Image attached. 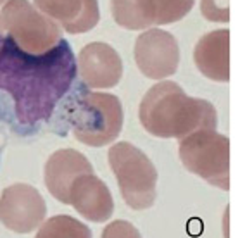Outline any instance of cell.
Wrapping results in <instances>:
<instances>
[{"label": "cell", "mask_w": 252, "mask_h": 238, "mask_svg": "<svg viewBox=\"0 0 252 238\" xmlns=\"http://www.w3.org/2000/svg\"><path fill=\"white\" fill-rule=\"evenodd\" d=\"M76 76V59L61 38L45 54L32 56L4 35L0 42V90L14 100L16 118L25 126L45 121Z\"/></svg>", "instance_id": "obj_1"}, {"label": "cell", "mask_w": 252, "mask_h": 238, "mask_svg": "<svg viewBox=\"0 0 252 238\" xmlns=\"http://www.w3.org/2000/svg\"><path fill=\"white\" fill-rule=\"evenodd\" d=\"M142 126L158 138H182L199 130H216L218 112L209 100L189 97L175 81H159L138 109Z\"/></svg>", "instance_id": "obj_2"}, {"label": "cell", "mask_w": 252, "mask_h": 238, "mask_svg": "<svg viewBox=\"0 0 252 238\" xmlns=\"http://www.w3.org/2000/svg\"><path fill=\"white\" fill-rule=\"evenodd\" d=\"M107 157L126 206L135 210L149 209L156 200L158 169L147 154L128 142H118L109 149Z\"/></svg>", "instance_id": "obj_3"}, {"label": "cell", "mask_w": 252, "mask_h": 238, "mask_svg": "<svg viewBox=\"0 0 252 238\" xmlns=\"http://www.w3.org/2000/svg\"><path fill=\"white\" fill-rule=\"evenodd\" d=\"M123 119V105L116 95L87 91L71 112L73 135L88 147H104L119 137Z\"/></svg>", "instance_id": "obj_4"}, {"label": "cell", "mask_w": 252, "mask_h": 238, "mask_svg": "<svg viewBox=\"0 0 252 238\" xmlns=\"http://www.w3.org/2000/svg\"><path fill=\"white\" fill-rule=\"evenodd\" d=\"M183 166L213 186L230 190V140L216 130H199L180 140Z\"/></svg>", "instance_id": "obj_5"}, {"label": "cell", "mask_w": 252, "mask_h": 238, "mask_svg": "<svg viewBox=\"0 0 252 238\" xmlns=\"http://www.w3.org/2000/svg\"><path fill=\"white\" fill-rule=\"evenodd\" d=\"M4 33L26 54L49 52L61 40V30L30 0H7L0 11Z\"/></svg>", "instance_id": "obj_6"}, {"label": "cell", "mask_w": 252, "mask_h": 238, "mask_svg": "<svg viewBox=\"0 0 252 238\" xmlns=\"http://www.w3.org/2000/svg\"><path fill=\"white\" fill-rule=\"evenodd\" d=\"M47 204L32 185L14 183L0 195V223L14 233H32L43 223Z\"/></svg>", "instance_id": "obj_7"}, {"label": "cell", "mask_w": 252, "mask_h": 238, "mask_svg": "<svg viewBox=\"0 0 252 238\" xmlns=\"http://www.w3.org/2000/svg\"><path fill=\"white\" fill-rule=\"evenodd\" d=\"M135 62L144 76L164 80L176 73L180 64V47L176 38L159 28H149L135 42Z\"/></svg>", "instance_id": "obj_8"}, {"label": "cell", "mask_w": 252, "mask_h": 238, "mask_svg": "<svg viewBox=\"0 0 252 238\" xmlns=\"http://www.w3.org/2000/svg\"><path fill=\"white\" fill-rule=\"evenodd\" d=\"M76 71L92 88H112L123 76V60L109 43L92 42L78 54Z\"/></svg>", "instance_id": "obj_9"}, {"label": "cell", "mask_w": 252, "mask_h": 238, "mask_svg": "<svg viewBox=\"0 0 252 238\" xmlns=\"http://www.w3.org/2000/svg\"><path fill=\"white\" fill-rule=\"evenodd\" d=\"M90 173H94V166L81 152L74 149H61L47 159L43 179L50 195L61 204H67L71 185L81 175Z\"/></svg>", "instance_id": "obj_10"}, {"label": "cell", "mask_w": 252, "mask_h": 238, "mask_svg": "<svg viewBox=\"0 0 252 238\" xmlns=\"http://www.w3.org/2000/svg\"><path fill=\"white\" fill-rule=\"evenodd\" d=\"M67 204H71L80 216L92 223H104L114 212L111 190L98 176H95V173L76 178L69 188Z\"/></svg>", "instance_id": "obj_11"}, {"label": "cell", "mask_w": 252, "mask_h": 238, "mask_svg": "<svg viewBox=\"0 0 252 238\" xmlns=\"http://www.w3.org/2000/svg\"><path fill=\"white\" fill-rule=\"evenodd\" d=\"M33 5L73 35L87 33L100 19L98 0H35Z\"/></svg>", "instance_id": "obj_12"}, {"label": "cell", "mask_w": 252, "mask_h": 238, "mask_svg": "<svg viewBox=\"0 0 252 238\" xmlns=\"http://www.w3.org/2000/svg\"><path fill=\"white\" fill-rule=\"evenodd\" d=\"M193 60L197 69L209 80L230 81V31L216 30L204 35L193 49Z\"/></svg>", "instance_id": "obj_13"}, {"label": "cell", "mask_w": 252, "mask_h": 238, "mask_svg": "<svg viewBox=\"0 0 252 238\" xmlns=\"http://www.w3.org/2000/svg\"><path fill=\"white\" fill-rule=\"evenodd\" d=\"M116 25L126 30H149L154 26V7L151 0H111Z\"/></svg>", "instance_id": "obj_14"}, {"label": "cell", "mask_w": 252, "mask_h": 238, "mask_svg": "<svg viewBox=\"0 0 252 238\" xmlns=\"http://www.w3.org/2000/svg\"><path fill=\"white\" fill-rule=\"evenodd\" d=\"M35 238H92V231L76 217L59 214L43 221Z\"/></svg>", "instance_id": "obj_15"}, {"label": "cell", "mask_w": 252, "mask_h": 238, "mask_svg": "<svg viewBox=\"0 0 252 238\" xmlns=\"http://www.w3.org/2000/svg\"><path fill=\"white\" fill-rule=\"evenodd\" d=\"M154 7V25H171L192 11L195 0H151Z\"/></svg>", "instance_id": "obj_16"}, {"label": "cell", "mask_w": 252, "mask_h": 238, "mask_svg": "<svg viewBox=\"0 0 252 238\" xmlns=\"http://www.w3.org/2000/svg\"><path fill=\"white\" fill-rule=\"evenodd\" d=\"M200 12H202V16L207 21H230V4H228V0H200Z\"/></svg>", "instance_id": "obj_17"}, {"label": "cell", "mask_w": 252, "mask_h": 238, "mask_svg": "<svg viewBox=\"0 0 252 238\" xmlns=\"http://www.w3.org/2000/svg\"><path fill=\"white\" fill-rule=\"evenodd\" d=\"M102 238H142V235L130 221L116 219L104 228Z\"/></svg>", "instance_id": "obj_18"}, {"label": "cell", "mask_w": 252, "mask_h": 238, "mask_svg": "<svg viewBox=\"0 0 252 238\" xmlns=\"http://www.w3.org/2000/svg\"><path fill=\"white\" fill-rule=\"evenodd\" d=\"M4 38V28H2V21H0V42Z\"/></svg>", "instance_id": "obj_19"}, {"label": "cell", "mask_w": 252, "mask_h": 238, "mask_svg": "<svg viewBox=\"0 0 252 238\" xmlns=\"http://www.w3.org/2000/svg\"><path fill=\"white\" fill-rule=\"evenodd\" d=\"M5 2H7V0H0V5H4Z\"/></svg>", "instance_id": "obj_20"}]
</instances>
